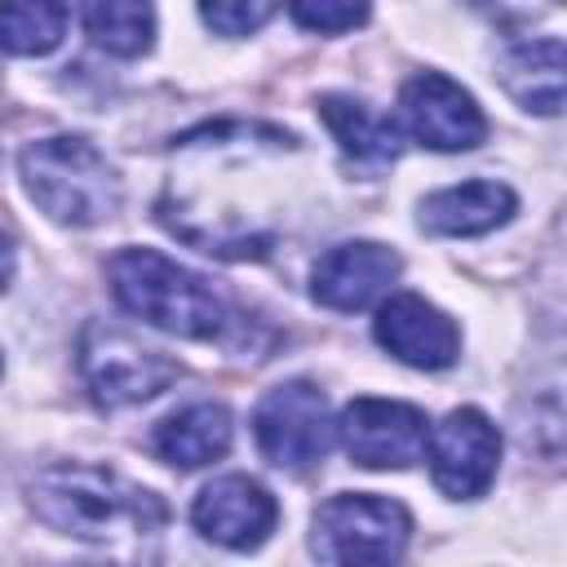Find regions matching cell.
Masks as SVG:
<instances>
[{
	"instance_id": "cell-19",
	"label": "cell",
	"mask_w": 567,
	"mask_h": 567,
	"mask_svg": "<svg viewBox=\"0 0 567 567\" xmlns=\"http://www.w3.org/2000/svg\"><path fill=\"white\" fill-rule=\"evenodd\" d=\"M288 13L297 27L319 31V35H341L368 22L372 0H288Z\"/></svg>"
},
{
	"instance_id": "cell-8",
	"label": "cell",
	"mask_w": 567,
	"mask_h": 567,
	"mask_svg": "<svg viewBox=\"0 0 567 567\" xmlns=\"http://www.w3.org/2000/svg\"><path fill=\"white\" fill-rule=\"evenodd\" d=\"M425 447H430V474L439 492H447L452 501H474L492 487L501 461V434L478 408L447 412L425 434Z\"/></svg>"
},
{
	"instance_id": "cell-2",
	"label": "cell",
	"mask_w": 567,
	"mask_h": 567,
	"mask_svg": "<svg viewBox=\"0 0 567 567\" xmlns=\"http://www.w3.org/2000/svg\"><path fill=\"white\" fill-rule=\"evenodd\" d=\"M106 275L115 301L159 332L186 341H213L226 328L221 297L199 275H190L186 266L168 261L155 248H120L106 261Z\"/></svg>"
},
{
	"instance_id": "cell-18",
	"label": "cell",
	"mask_w": 567,
	"mask_h": 567,
	"mask_svg": "<svg viewBox=\"0 0 567 567\" xmlns=\"http://www.w3.org/2000/svg\"><path fill=\"white\" fill-rule=\"evenodd\" d=\"M80 4H84V27L97 49L115 58H137L151 49V35H155L151 0H80Z\"/></svg>"
},
{
	"instance_id": "cell-14",
	"label": "cell",
	"mask_w": 567,
	"mask_h": 567,
	"mask_svg": "<svg viewBox=\"0 0 567 567\" xmlns=\"http://www.w3.org/2000/svg\"><path fill=\"white\" fill-rule=\"evenodd\" d=\"M230 434H235V425L221 403H190L155 425L151 447L159 461H168L177 470H199L230 452Z\"/></svg>"
},
{
	"instance_id": "cell-13",
	"label": "cell",
	"mask_w": 567,
	"mask_h": 567,
	"mask_svg": "<svg viewBox=\"0 0 567 567\" xmlns=\"http://www.w3.org/2000/svg\"><path fill=\"white\" fill-rule=\"evenodd\" d=\"M518 199L505 182H461L421 199V230L430 235H483L514 217Z\"/></svg>"
},
{
	"instance_id": "cell-10",
	"label": "cell",
	"mask_w": 567,
	"mask_h": 567,
	"mask_svg": "<svg viewBox=\"0 0 567 567\" xmlns=\"http://www.w3.org/2000/svg\"><path fill=\"white\" fill-rule=\"evenodd\" d=\"M190 523L204 540L221 545V549H257L275 523H279V505L275 496L248 478V474H226V478H213L195 505H190Z\"/></svg>"
},
{
	"instance_id": "cell-4",
	"label": "cell",
	"mask_w": 567,
	"mask_h": 567,
	"mask_svg": "<svg viewBox=\"0 0 567 567\" xmlns=\"http://www.w3.org/2000/svg\"><path fill=\"white\" fill-rule=\"evenodd\" d=\"M412 514L372 492H341L315 509L310 549L323 563H394L408 549Z\"/></svg>"
},
{
	"instance_id": "cell-3",
	"label": "cell",
	"mask_w": 567,
	"mask_h": 567,
	"mask_svg": "<svg viewBox=\"0 0 567 567\" xmlns=\"http://www.w3.org/2000/svg\"><path fill=\"white\" fill-rule=\"evenodd\" d=\"M18 173L27 195L62 226H97L111 221L124 204L120 173L111 159L84 137H44L18 155Z\"/></svg>"
},
{
	"instance_id": "cell-17",
	"label": "cell",
	"mask_w": 567,
	"mask_h": 567,
	"mask_svg": "<svg viewBox=\"0 0 567 567\" xmlns=\"http://www.w3.org/2000/svg\"><path fill=\"white\" fill-rule=\"evenodd\" d=\"M66 35V0H0V49L44 58Z\"/></svg>"
},
{
	"instance_id": "cell-12",
	"label": "cell",
	"mask_w": 567,
	"mask_h": 567,
	"mask_svg": "<svg viewBox=\"0 0 567 567\" xmlns=\"http://www.w3.org/2000/svg\"><path fill=\"white\" fill-rule=\"evenodd\" d=\"M403 261L394 248L372 244V239H354V244H337L328 248L315 270H310V292L319 306L328 310H363L372 306L381 292H390V284L399 279Z\"/></svg>"
},
{
	"instance_id": "cell-16",
	"label": "cell",
	"mask_w": 567,
	"mask_h": 567,
	"mask_svg": "<svg viewBox=\"0 0 567 567\" xmlns=\"http://www.w3.org/2000/svg\"><path fill=\"white\" fill-rule=\"evenodd\" d=\"M319 120L328 124L337 146L359 164H390L399 155V124L359 97H319Z\"/></svg>"
},
{
	"instance_id": "cell-15",
	"label": "cell",
	"mask_w": 567,
	"mask_h": 567,
	"mask_svg": "<svg viewBox=\"0 0 567 567\" xmlns=\"http://www.w3.org/2000/svg\"><path fill=\"white\" fill-rule=\"evenodd\" d=\"M501 84L523 111L558 115L563 111V40H527L505 49L501 58Z\"/></svg>"
},
{
	"instance_id": "cell-5",
	"label": "cell",
	"mask_w": 567,
	"mask_h": 567,
	"mask_svg": "<svg viewBox=\"0 0 567 567\" xmlns=\"http://www.w3.org/2000/svg\"><path fill=\"white\" fill-rule=\"evenodd\" d=\"M252 434H257L261 456L275 470L306 474V470H315L328 456V447L337 439V425L328 416V399H323L319 385H310V381H284V385H275L257 403Z\"/></svg>"
},
{
	"instance_id": "cell-1",
	"label": "cell",
	"mask_w": 567,
	"mask_h": 567,
	"mask_svg": "<svg viewBox=\"0 0 567 567\" xmlns=\"http://www.w3.org/2000/svg\"><path fill=\"white\" fill-rule=\"evenodd\" d=\"M31 509L62 536L89 540V545H111L120 536H151L164 523V505L155 492L120 478L115 470L102 465H44L27 483Z\"/></svg>"
},
{
	"instance_id": "cell-6",
	"label": "cell",
	"mask_w": 567,
	"mask_h": 567,
	"mask_svg": "<svg viewBox=\"0 0 567 567\" xmlns=\"http://www.w3.org/2000/svg\"><path fill=\"white\" fill-rule=\"evenodd\" d=\"M80 372L89 394L102 408H128V403L155 399L177 377V363L164 350L142 346L124 328L89 323L80 337Z\"/></svg>"
},
{
	"instance_id": "cell-20",
	"label": "cell",
	"mask_w": 567,
	"mask_h": 567,
	"mask_svg": "<svg viewBox=\"0 0 567 567\" xmlns=\"http://www.w3.org/2000/svg\"><path fill=\"white\" fill-rule=\"evenodd\" d=\"M199 13L217 35H248L266 22L270 0H199Z\"/></svg>"
},
{
	"instance_id": "cell-7",
	"label": "cell",
	"mask_w": 567,
	"mask_h": 567,
	"mask_svg": "<svg viewBox=\"0 0 567 567\" xmlns=\"http://www.w3.org/2000/svg\"><path fill=\"white\" fill-rule=\"evenodd\" d=\"M425 412L394 399H350L337 439L363 470H408L425 456Z\"/></svg>"
},
{
	"instance_id": "cell-21",
	"label": "cell",
	"mask_w": 567,
	"mask_h": 567,
	"mask_svg": "<svg viewBox=\"0 0 567 567\" xmlns=\"http://www.w3.org/2000/svg\"><path fill=\"white\" fill-rule=\"evenodd\" d=\"M9 275H13V239H9V230L0 226V288L9 284Z\"/></svg>"
},
{
	"instance_id": "cell-11",
	"label": "cell",
	"mask_w": 567,
	"mask_h": 567,
	"mask_svg": "<svg viewBox=\"0 0 567 567\" xmlns=\"http://www.w3.org/2000/svg\"><path fill=\"white\" fill-rule=\"evenodd\" d=\"M372 332L408 368L439 372V368H452L456 354H461L456 323L439 306H430L425 297H416V292H394L390 301H381V310L372 319Z\"/></svg>"
},
{
	"instance_id": "cell-9",
	"label": "cell",
	"mask_w": 567,
	"mask_h": 567,
	"mask_svg": "<svg viewBox=\"0 0 567 567\" xmlns=\"http://www.w3.org/2000/svg\"><path fill=\"white\" fill-rule=\"evenodd\" d=\"M399 111L408 133L430 151H470L487 137L478 102L447 75L421 71L399 89Z\"/></svg>"
}]
</instances>
